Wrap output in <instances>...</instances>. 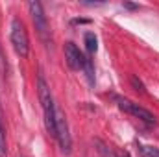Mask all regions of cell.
<instances>
[{"mask_svg": "<svg viewBox=\"0 0 159 157\" xmlns=\"http://www.w3.org/2000/svg\"><path fill=\"white\" fill-rule=\"evenodd\" d=\"M28 9H30V15L34 19V24H35V30L39 34L41 41L44 44H50V30H48V20H46V15L43 11V6L37 0H32L28 2Z\"/></svg>", "mask_w": 159, "mask_h": 157, "instance_id": "4", "label": "cell"}, {"mask_svg": "<svg viewBox=\"0 0 159 157\" xmlns=\"http://www.w3.org/2000/svg\"><path fill=\"white\" fill-rule=\"evenodd\" d=\"M65 59H67V65H69L72 70H81V69H83L85 56L80 52V48L74 43H67V44H65Z\"/></svg>", "mask_w": 159, "mask_h": 157, "instance_id": "6", "label": "cell"}, {"mask_svg": "<svg viewBox=\"0 0 159 157\" xmlns=\"http://www.w3.org/2000/svg\"><path fill=\"white\" fill-rule=\"evenodd\" d=\"M117 104H119V109H122L124 113L139 118V120H143L146 124H156V117L148 109H144L143 105H139V104H135V102H131L128 98H117Z\"/></svg>", "mask_w": 159, "mask_h": 157, "instance_id": "5", "label": "cell"}, {"mask_svg": "<svg viewBox=\"0 0 159 157\" xmlns=\"http://www.w3.org/2000/svg\"><path fill=\"white\" fill-rule=\"evenodd\" d=\"M131 85L135 87V91H137V92H141V94H144V92H146V91H144L143 81H141V79H137L135 76H131Z\"/></svg>", "mask_w": 159, "mask_h": 157, "instance_id": "11", "label": "cell"}, {"mask_svg": "<svg viewBox=\"0 0 159 157\" xmlns=\"http://www.w3.org/2000/svg\"><path fill=\"white\" fill-rule=\"evenodd\" d=\"M56 139L59 142V148L63 154H70L72 150V139H70V133H69V122H67V117L65 113L56 107Z\"/></svg>", "mask_w": 159, "mask_h": 157, "instance_id": "3", "label": "cell"}, {"mask_svg": "<svg viewBox=\"0 0 159 157\" xmlns=\"http://www.w3.org/2000/svg\"><path fill=\"white\" fill-rule=\"evenodd\" d=\"M0 69H4V57H2V48H0Z\"/></svg>", "mask_w": 159, "mask_h": 157, "instance_id": "12", "label": "cell"}, {"mask_svg": "<svg viewBox=\"0 0 159 157\" xmlns=\"http://www.w3.org/2000/svg\"><path fill=\"white\" fill-rule=\"evenodd\" d=\"M137 152L143 157H159L157 148H152V146H146V144H137Z\"/></svg>", "mask_w": 159, "mask_h": 157, "instance_id": "9", "label": "cell"}, {"mask_svg": "<svg viewBox=\"0 0 159 157\" xmlns=\"http://www.w3.org/2000/svg\"><path fill=\"white\" fill-rule=\"evenodd\" d=\"M83 70H85V76H87V79H89V83L94 85V67H93V59H91V57H85Z\"/></svg>", "mask_w": 159, "mask_h": 157, "instance_id": "10", "label": "cell"}, {"mask_svg": "<svg viewBox=\"0 0 159 157\" xmlns=\"http://www.w3.org/2000/svg\"><path fill=\"white\" fill-rule=\"evenodd\" d=\"M11 44H13V50L17 52V56L20 57H28L30 54V41H28V34H26V28L22 24L20 19H13L11 20Z\"/></svg>", "mask_w": 159, "mask_h": 157, "instance_id": "2", "label": "cell"}, {"mask_svg": "<svg viewBox=\"0 0 159 157\" xmlns=\"http://www.w3.org/2000/svg\"><path fill=\"white\" fill-rule=\"evenodd\" d=\"M37 91H39V102L43 107V117H44V128L48 131V135L56 137V104H54V96L50 92V87L46 83V79L43 74L37 78Z\"/></svg>", "mask_w": 159, "mask_h": 157, "instance_id": "1", "label": "cell"}, {"mask_svg": "<svg viewBox=\"0 0 159 157\" xmlns=\"http://www.w3.org/2000/svg\"><path fill=\"white\" fill-rule=\"evenodd\" d=\"M0 157H7V141H6V129L2 124V115H0Z\"/></svg>", "mask_w": 159, "mask_h": 157, "instance_id": "8", "label": "cell"}, {"mask_svg": "<svg viewBox=\"0 0 159 157\" xmlns=\"http://www.w3.org/2000/svg\"><path fill=\"white\" fill-rule=\"evenodd\" d=\"M83 39H85V48H87V52L93 56V54L98 50V39H96V35H94L93 32H87Z\"/></svg>", "mask_w": 159, "mask_h": 157, "instance_id": "7", "label": "cell"}]
</instances>
